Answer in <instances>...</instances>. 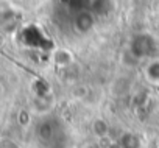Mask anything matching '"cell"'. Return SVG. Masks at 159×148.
I'll use <instances>...</instances> for the list:
<instances>
[{
  "instance_id": "cell-6",
  "label": "cell",
  "mask_w": 159,
  "mask_h": 148,
  "mask_svg": "<svg viewBox=\"0 0 159 148\" xmlns=\"http://www.w3.org/2000/svg\"><path fill=\"white\" fill-rule=\"evenodd\" d=\"M119 148H140V140L137 137V134L126 131L120 136V139L117 140Z\"/></svg>"
},
{
  "instance_id": "cell-7",
  "label": "cell",
  "mask_w": 159,
  "mask_h": 148,
  "mask_svg": "<svg viewBox=\"0 0 159 148\" xmlns=\"http://www.w3.org/2000/svg\"><path fill=\"white\" fill-rule=\"evenodd\" d=\"M53 61L59 67H69L70 64H73V55L67 48H58L53 53Z\"/></svg>"
},
{
  "instance_id": "cell-8",
  "label": "cell",
  "mask_w": 159,
  "mask_h": 148,
  "mask_svg": "<svg viewBox=\"0 0 159 148\" xmlns=\"http://www.w3.org/2000/svg\"><path fill=\"white\" fill-rule=\"evenodd\" d=\"M91 129H92V132L97 136V137H106L108 134H109V125H108V122L105 120V119H95L94 122H92V125H91Z\"/></svg>"
},
{
  "instance_id": "cell-4",
  "label": "cell",
  "mask_w": 159,
  "mask_h": 148,
  "mask_svg": "<svg viewBox=\"0 0 159 148\" xmlns=\"http://www.w3.org/2000/svg\"><path fill=\"white\" fill-rule=\"evenodd\" d=\"M89 10L95 17H106L114 11V0H89Z\"/></svg>"
},
{
  "instance_id": "cell-9",
  "label": "cell",
  "mask_w": 159,
  "mask_h": 148,
  "mask_svg": "<svg viewBox=\"0 0 159 148\" xmlns=\"http://www.w3.org/2000/svg\"><path fill=\"white\" fill-rule=\"evenodd\" d=\"M0 91H2V87H0Z\"/></svg>"
},
{
  "instance_id": "cell-3",
  "label": "cell",
  "mask_w": 159,
  "mask_h": 148,
  "mask_svg": "<svg viewBox=\"0 0 159 148\" xmlns=\"http://www.w3.org/2000/svg\"><path fill=\"white\" fill-rule=\"evenodd\" d=\"M95 20L97 17L91 13V10L83 8V10L75 11L73 19H72V27L78 34H86L95 27Z\"/></svg>"
},
{
  "instance_id": "cell-2",
  "label": "cell",
  "mask_w": 159,
  "mask_h": 148,
  "mask_svg": "<svg viewBox=\"0 0 159 148\" xmlns=\"http://www.w3.org/2000/svg\"><path fill=\"white\" fill-rule=\"evenodd\" d=\"M128 52L134 59H151L157 52V44L151 34L139 33L131 39Z\"/></svg>"
},
{
  "instance_id": "cell-5",
  "label": "cell",
  "mask_w": 159,
  "mask_h": 148,
  "mask_svg": "<svg viewBox=\"0 0 159 148\" xmlns=\"http://www.w3.org/2000/svg\"><path fill=\"white\" fill-rule=\"evenodd\" d=\"M143 75L148 83L151 84H159V58H151L145 69H143Z\"/></svg>"
},
{
  "instance_id": "cell-1",
  "label": "cell",
  "mask_w": 159,
  "mask_h": 148,
  "mask_svg": "<svg viewBox=\"0 0 159 148\" xmlns=\"http://www.w3.org/2000/svg\"><path fill=\"white\" fill-rule=\"evenodd\" d=\"M64 122L55 114L42 115L34 126V137L44 148H61L66 143Z\"/></svg>"
}]
</instances>
